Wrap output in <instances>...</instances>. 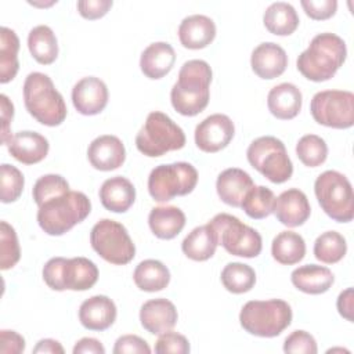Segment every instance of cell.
Segmentation results:
<instances>
[{
	"label": "cell",
	"mask_w": 354,
	"mask_h": 354,
	"mask_svg": "<svg viewBox=\"0 0 354 354\" xmlns=\"http://www.w3.org/2000/svg\"><path fill=\"white\" fill-rule=\"evenodd\" d=\"M213 72L203 59H189L178 71V79L170 91L173 108L183 116H195L209 104Z\"/></svg>",
	"instance_id": "obj_1"
},
{
	"label": "cell",
	"mask_w": 354,
	"mask_h": 354,
	"mask_svg": "<svg viewBox=\"0 0 354 354\" xmlns=\"http://www.w3.org/2000/svg\"><path fill=\"white\" fill-rule=\"evenodd\" d=\"M347 57L344 40L330 32L314 36L308 47L297 57V71L311 82L332 79Z\"/></svg>",
	"instance_id": "obj_2"
},
{
	"label": "cell",
	"mask_w": 354,
	"mask_h": 354,
	"mask_svg": "<svg viewBox=\"0 0 354 354\" xmlns=\"http://www.w3.org/2000/svg\"><path fill=\"white\" fill-rule=\"evenodd\" d=\"M37 223L51 236H59L86 220L91 212V202L80 191H68L50 198L37 206Z\"/></svg>",
	"instance_id": "obj_3"
},
{
	"label": "cell",
	"mask_w": 354,
	"mask_h": 354,
	"mask_svg": "<svg viewBox=\"0 0 354 354\" xmlns=\"http://www.w3.org/2000/svg\"><path fill=\"white\" fill-rule=\"evenodd\" d=\"M24 102L30 116L44 126H59L68 113L62 94L51 77L41 72H30L24 82Z\"/></svg>",
	"instance_id": "obj_4"
},
{
	"label": "cell",
	"mask_w": 354,
	"mask_h": 354,
	"mask_svg": "<svg viewBox=\"0 0 354 354\" xmlns=\"http://www.w3.org/2000/svg\"><path fill=\"white\" fill-rule=\"evenodd\" d=\"M292 307L281 299L250 300L239 313L241 326L259 337L279 336L292 322Z\"/></svg>",
	"instance_id": "obj_5"
},
{
	"label": "cell",
	"mask_w": 354,
	"mask_h": 354,
	"mask_svg": "<svg viewBox=\"0 0 354 354\" xmlns=\"http://www.w3.org/2000/svg\"><path fill=\"white\" fill-rule=\"evenodd\" d=\"M185 145L184 130L166 113L151 112L136 136L137 149L148 156L158 158L170 151H178Z\"/></svg>",
	"instance_id": "obj_6"
},
{
	"label": "cell",
	"mask_w": 354,
	"mask_h": 354,
	"mask_svg": "<svg viewBox=\"0 0 354 354\" xmlns=\"http://www.w3.org/2000/svg\"><path fill=\"white\" fill-rule=\"evenodd\" d=\"M43 281L53 290H87L98 281V267L87 257H53L43 267Z\"/></svg>",
	"instance_id": "obj_7"
},
{
	"label": "cell",
	"mask_w": 354,
	"mask_h": 354,
	"mask_svg": "<svg viewBox=\"0 0 354 354\" xmlns=\"http://www.w3.org/2000/svg\"><path fill=\"white\" fill-rule=\"evenodd\" d=\"M314 192L321 209L337 223H348L354 217V194L348 178L336 171L321 173L314 183Z\"/></svg>",
	"instance_id": "obj_8"
},
{
	"label": "cell",
	"mask_w": 354,
	"mask_h": 354,
	"mask_svg": "<svg viewBox=\"0 0 354 354\" xmlns=\"http://www.w3.org/2000/svg\"><path fill=\"white\" fill-rule=\"evenodd\" d=\"M246 158L253 169L274 184H282L293 174V163L285 144L274 136L253 140L248 147Z\"/></svg>",
	"instance_id": "obj_9"
},
{
	"label": "cell",
	"mask_w": 354,
	"mask_h": 354,
	"mask_svg": "<svg viewBox=\"0 0 354 354\" xmlns=\"http://www.w3.org/2000/svg\"><path fill=\"white\" fill-rule=\"evenodd\" d=\"M198 170L188 162H174L153 167L148 176V192L156 202H169L194 191Z\"/></svg>",
	"instance_id": "obj_10"
},
{
	"label": "cell",
	"mask_w": 354,
	"mask_h": 354,
	"mask_svg": "<svg viewBox=\"0 0 354 354\" xmlns=\"http://www.w3.org/2000/svg\"><path fill=\"white\" fill-rule=\"evenodd\" d=\"M217 242L230 254L253 259L261 253V235L252 227L242 223L238 217L228 213H218L210 221Z\"/></svg>",
	"instance_id": "obj_11"
},
{
	"label": "cell",
	"mask_w": 354,
	"mask_h": 354,
	"mask_svg": "<svg viewBox=\"0 0 354 354\" xmlns=\"http://www.w3.org/2000/svg\"><path fill=\"white\" fill-rule=\"evenodd\" d=\"M90 243L94 252L115 266L129 264L136 256V246L126 227L115 220L102 218L90 231Z\"/></svg>",
	"instance_id": "obj_12"
},
{
	"label": "cell",
	"mask_w": 354,
	"mask_h": 354,
	"mask_svg": "<svg viewBox=\"0 0 354 354\" xmlns=\"http://www.w3.org/2000/svg\"><path fill=\"white\" fill-rule=\"evenodd\" d=\"M313 119L332 129H350L354 124V94L347 90H324L310 102Z\"/></svg>",
	"instance_id": "obj_13"
},
{
	"label": "cell",
	"mask_w": 354,
	"mask_h": 354,
	"mask_svg": "<svg viewBox=\"0 0 354 354\" xmlns=\"http://www.w3.org/2000/svg\"><path fill=\"white\" fill-rule=\"evenodd\" d=\"M235 134L234 122L224 113H213L195 127V144L207 153L224 149Z\"/></svg>",
	"instance_id": "obj_14"
},
{
	"label": "cell",
	"mask_w": 354,
	"mask_h": 354,
	"mask_svg": "<svg viewBox=\"0 0 354 354\" xmlns=\"http://www.w3.org/2000/svg\"><path fill=\"white\" fill-rule=\"evenodd\" d=\"M108 87L100 77L86 76L72 88V102L75 109L84 115L93 116L102 112L108 104Z\"/></svg>",
	"instance_id": "obj_15"
},
{
	"label": "cell",
	"mask_w": 354,
	"mask_h": 354,
	"mask_svg": "<svg viewBox=\"0 0 354 354\" xmlns=\"http://www.w3.org/2000/svg\"><path fill=\"white\" fill-rule=\"evenodd\" d=\"M87 158L94 169L111 171L124 163L126 148L119 137L104 134L90 142L87 148Z\"/></svg>",
	"instance_id": "obj_16"
},
{
	"label": "cell",
	"mask_w": 354,
	"mask_h": 354,
	"mask_svg": "<svg viewBox=\"0 0 354 354\" xmlns=\"http://www.w3.org/2000/svg\"><path fill=\"white\" fill-rule=\"evenodd\" d=\"M272 213L281 224L295 228L303 225L308 220L311 207L303 191L299 188H289L275 198Z\"/></svg>",
	"instance_id": "obj_17"
},
{
	"label": "cell",
	"mask_w": 354,
	"mask_h": 354,
	"mask_svg": "<svg viewBox=\"0 0 354 354\" xmlns=\"http://www.w3.org/2000/svg\"><path fill=\"white\" fill-rule=\"evenodd\" d=\"M250 66L259 77L266 80L275 79L288 66L286 51L274 41H264L252 51Z\"/></svg>",
	"instance_id": "obj_18"
},
{
	"label": "cell",
	"mask_w": 354,
	"mask_h": 354,
	"mask_svg": "<svg viewBox=\"0 0 354 354\" xmlns=\"http://www.w3.org/2000/svg\"><path fill=\"white\" fill-rule=\"evenodd\" d=\"M178 314L176 306L163 297L145 301L140 310L142 328L152 335H162L171 330L177 324Z\"/></svg>",
	"instance_id": "obj_19"
},
{
	"label": "cell",
	"mask_w": 354,
	"mask_h": 354,
	"mask_svg": "<svg viewBox=\"0 0 354 354\" xmlns=\"http://www.w3.org/2000/svg\"><path fill=\"white\" fill-rule=\"evenodd\" d=\"M116 315V304L105 295L91 296L79 307V321L88 330L108 329L113 325Z\"/></svg>",
	"instance_id": "obj_20"
},
{
	"label": "cell",
	"mask_w": 354,
	"mask_h": 354,
	"mask_svg": "<svg viewBox=\"0 0 354 354\" xmlns=\"http://www.w3.org/2000/svg\"><path fill=\"white\" fill-rule=\"evenodd\" d=\"M10 155L24 165L41 162L50 149L48 140L37 131L24 130L15 133L7 142Z\"/></svg>",
	"instance_id": "obj_21"
},
{
	"label": "cell",
	"mask_w": 354,
	"mask_h": 354,
	"mask_svg": "<svg viewBox=\"0 0 354 354\" xmlns=\"http://www.w3.org/2000/svg\"><path fill=\"white\" fill-rule=\"evenodd\" d=\"M216 37V24L203 14L185 17L178 26L180 43L189 50L207 47Z\"/></svg>",
	"instance_id": "obj_22"
},
{
	"label": "cell",
	"mask_w": 354,
	"mask_h": 354,
	"mask_svg": "<svg viewBox=\"0 0 354 354\" xmlns=\"http://www.w3.org/2000/svg\"><path fill=\"white\" fill-rule=\"evenodd\" d=\"M303 95L293 83H279L274 86L267 95V106L272 116L281 120L296 118L301 109Z\"/></svg>",
	"instance_id": "obj_23"
},
{
	"label": "cell",
	"mask_w": 354,
	"mask_h": 354,
	"mask_svg": "<svg viewBox=\"0 0 354 354\" xmlns=\"http://www.w3.org/2000/svg\"><path fill=\"white\" fill-rule=\"evenodd\" d=\"M98 195L102 206L106 210L113 213H124L136 201V188L129 178L115 176L102 183Z\"/></svg>",
	"instance_id": "obj_24"
},
{
	"label": "cell",
	"mask_w": 354,
	"mask_h": 354,
	"mask_svg": "<svg viewBox=\"0 0 354 354\" xmlns=\"http://www.w3.org/2000/svg\"><path fill=\"white\" fill-rule=\"evenodd\" d=\"M253 185L254 183L249 173L238 167H230L218 174L216 191L224 203L232 207H241L242 199Z\"/></svg>",
	"instance_id": "obj_25"
},
{
	"label": "cell",
	"mask_w": 354,
	"mask_h": 354,
	"mask_svg": "<svg viewBox=\"0 0 354 354\" xmlns=\"http://www.w3.org/2000/svg\"><path fill=\"white\" fill-rule=\"evenodd\" d=\"M174 62V48L166 41H155L141 53L140 69L148 79L156 80L166 76L173 69Z\"/></svg>",
	"instance_id": "obj_26"
},
{
	"label": "cell",
	"mask_w": 354,
	"mask_h": 354,
	"mask_svg": "<svg viewBox=\"0 0 354 354\" xmlns=\"http://www.w3.org/2000/svg\"><path fill=\"white\" fill-rule=\"evenodd\" d=\"M290 281L293 286L303 293L321 295L330 289L335 282V277L325 266L306 264L292 271Z\"/></svg>",
	"instance_id": "obj_27"
},
{
	"label": "cell",
	"mask_w": 354,
	"mask_h": 354,
	"mask_svg": "<svg viewBox=\"0 0 354 354\" xmlns=\"http://www.w3.org/2000/svg\"><path fill=\"white\" fill-rule=\"evenodd\" d=\"M148 224L156 238L173 239L183 231L185 214L177 206H156L149 212Z\"/></svg>",
	"instance_id": "obj_28"
},
{
	"label": "cell",
	"mask_w": 354,
	"mask_h": 354,
	"mask_svg": "<svg viewBox=\"0 0 354 354\" xmlns=\"http://www.w3.org/2000/svg\"><path fill=\"white\" fill-rule=\"evenodd\" d=\"M217 236L210 224L195 227L181 242L183 253L194 261H206L216 253Z\"/></svg>",
	"instance_id": "obj_29"
},
{
	"label": "cell",
	"mask_w": 354,
	"mask_h": 354,
	"mask_svg": "<svg viewBox=\"0 0 354 354\" xmlns=\"http://www.w3.org/2000/svg\"><path fill=\"white\" fill-rule=\"evenodd\" d=\"M299 15L295 7L285 1L270 4L263 14V24L266 29L277 36H289L299 26Z\"/></svg>",
	"instance_id": "obj_30"
},
{
	"label": "cell",
	"mask_w": 354,
	"mask_h": 354,
	"mask_svg": "<svg viewBox=\"0 0 354 354\" xmlns=\"http://www.w3.org/2000/svg\"><path fill=\"white\" fill-rule=\"evenodd\" d=\"M133 279L140 290L159 292L169 285L170 271L162 261L147 259L138 263L133 272Z\"/></svg>",
	"instance_id": "obj_31"
},
{
	"label": "cell",
	"mask_w": 354,
	"mask_h": 354,
	"mask_svg": "<svg viewBox=\"0 0 354 354\" xmlns=\"http://www.w3.org/2000/svg\"><path fill=\"white\" fill-rule=\"evenodd\" d=\"M30 55L41 65L53 64L58 57V41L53 29L47 25H37L28 35Z\"/></svg>",
	"instance_id": "obj_32"
},
{
	"label": "cell",
	"mask_w": 354,
	"mask_h": 354,
	"mask_svg": "<svg viewBox=\"0 0 354 354\" xmlns=\"http://www.w3.org/2000/svg\"><path fill=\"white\" fill-rule=\"evenodd\" d=\"M271 254L279 264H297L306 256V242L297 232L282 231L272 239Z\"/></svg>",
	"instance_id": "obj_33"
},
{
	"label": "cell",
	"mask_w": 354,
	"mask_h": 354,
	"mask_svg": "<svg viewBox=\"0 0 354 354\" xmlns=\"http://www.w3.org/2000/svg\"><path fill=\"white\" fill-rule=\"evenodd\" d=\"M18 50H19V39L17 33L7 26H1L0 29V83L1 84L11 82L18 73V69H19Z\"/></svg>",
	"instance_id": "obj_34"
},
{
	"label": "cell",
	"mask_w": 354,
	"mask_h": 354,
	"mask_svg": "<svg viewBox=\"0 0 354 354\" xmlns=\"http://www.w3.org/2000/svg\"><path fill=\"white\" fill-rule=\"evenodd\" d=\"M223 286L234 293V295H242L249 292L254 283H256V272L254 270L245 263L234 261L228 263L220 275Z\"/></svg>",
	"instance_id": "obj_35"
},
{
	"label": "cell",
	"mask_w": 354,
	"mask_h": 354,
	"mask_svg": "<svg viewBox=\"0 0 354 354\" xmlns=\"http://www.w3.org/2000/svg\"><path fill=\"white\" fill-rule=\"evenodd\" d=\"M275 195L264 185H253L242 199L241 207L243 212L254 220L268 217L274 210Z\"/></svg>",
	"instance_id": "obj_36"
},
{
	"label": "cell",
	"mask_w": 354,
	"mask_h": 354,
	"mask_svg": "<svg viewBox=\"0 0 354 354\" xmlns=\"http://www.w3.org/2000/svg\"><path fill=\"white\" fill-rule=\"evenodd\" d=\"M314 256L325 264L339 263L347 252V242L337 231L322 232L314 242Z\"/></svg>",
	"instance_id": "obj_37"
},
{
	"label": "cell",
	"mask_w": 354,
	"mask_h": 354,
	"mask_svg": "<svg viewBox=\"0 0 354 354\" xmlns=\"http://www.w3.org/2000/svg\"><path fill=\"white\" fill-rule=\"evenodd\" d=\"M296 155L307 167H318L328 158V145L317 134H306L296 144Z\"/></svg>",
	"instance_id": "obj_38"
},
{
	"label": "cell",
	"mask_w": 354,
	"mask_h": 354,
	"mask_svg": "<svg viewBox=\"0 0 354 354\" xmlns=\"http://www.w3.org/2000/svg\"><path fill=\"white\" fill-rule=\"evenodd\" d=\"M21 259V249L17 232L7 221L0 223V268L3 271L12 268Z\"/></svg>",
	"instance_id": "obj_39"
},
{
	"label": "cell",
	"mask_w": 354,
	"mask_h": 354,
	"mask_svg": "<svg viewBox=\"0 0 354 354\" xmlns=\"http://www.w3.org/2000/svg\"><path fill=\"white\" fill-rule=\"evenodd\" d=\"M0 199L3 203H11L15 202L24 189V174L19 169H17L12 165L3 163L0 167Z\"/></svg>",
	"instance_id": "obj_40"
},
{
	"label": "cell",
	"mask_w": 354,
	"mask_h": 354,
	"mask_svg": "<svg viewBox=\"0 0 354 354\" xmlns=\"http://www.w3.org/2000/svg\"><path fill=\"white\" fill-rule=\"evenodd\" d=\"M71 191L68 181L59 174H44L33 185L32 196L37 206L57 195Z\"/></svg>",
	"instance_id": "obj_41"
},
{
	"label": "cell",
	"mask_w": 354,
	"mask_h": 354,
	"mask_svg": "<svg viewBox=\"0 0 354 354\" xmlns=\"http://www.w3.org/2000/svg\"><path fill=\"white\" fill-rule=\"evenodd\" d=\"M189 342L188 339L177 332L167 330L162 335H159L156 343H155V353L158 354H187L189 353Z\"/></svg>",
	"instance_id": "obj_42"
},
{
	"label": "cell",
	"mask_w": 354,
	"mask_h": 354,
	"mask_svg": "<svg viewBox=\"0 0 354 354\" xmlns=\"http://www.w3.org/2000/svg\"><path fill=\"white\" fill-rule=\"evenodd\" d=\"M283 351L289 354H317L318 347L313 335L306 330H293L283 342Z\"/></svg>",
	"instance_id": "obj_43"
},
{
	"label": "cell",
	"mask_w": 354,
	"mask_h": 354,
	"mask_svg": "<svg viewBox=\"0 0 354 354\" xmlns=\"http://www.w3.org/2000/svg\"><path fill=\"white\" fill-rule=\"evenodd\" d=\"M300 4L306 15L315 21L329 19L336 14L337 10L336 0H301Z\"/></svg>",
	"instance_id": "obj_44"
},
{
	"label": "cell",
	"mask_w": 354,
	"mask_h": 354,
	"mask_svg": "<svg viewBox=\"0 0 354 354\" xmlns=\"http://www.w3.org/2000/svg\"><path fill=\"white\" fill-rule=\"evenodd\" d=\"M149 344L137 335H123L116 339L113 354H149Z\"/></svg>",
	"instance_id": "obj_45"
},
{
	"label": "cell",
	"mask_w": 354,
	"mask_h": 354,
	"mask_svg": "<svg viewBox=\"0 0 354 354\" xmlns=\"http://www.w3.org/2000/svg\"><path fill=\"white\" fill-rule=\"evenodd\" d=\"M112 0H79L77 11L86 19L102 18L112 7Z\"/></svg>",
	"instance_id": "obj_46"
},
{
	"label": "cell",
	"mask_w": 354,
	"mask_h": 354,
	"mask_svg": "<svg viewBox=\"0 0 354 354\" xmlns=\"http://www.w3.org/2000/svg\"><path fill=\"white\" fill-rule=\"evenodd\" d=\"M25 350V339L15 330H0V353L21 354Z\"/></svg>",
	"instance_id": "obj_47"
},
{
	"label": "cell",
	"mask_w": 354,
	"mask_h": 354,
	"mask_svg": "<svg viewBox=\"0 0 354 354\" xmlns=\"http://www.w3.org/2000/svg\"><path fill=\"white\" fill-rule=\"evenodd\" d=\"M0 108H1V122H3V124H1V142L7 145V142L12 137L10 134V123L14 118V105L6 94L0 95Z\"/></svg>",
	"instance_id": "obj_48"
},
{
	"label": "cell",
	"mask_w": 354,
	"mask_h": 354,
	"mask_svg": "<svg viewBox=\"0 0 354 354\" xmlns=\"http://www.w3.org/2000/svg\"><path fill=\"white\" fill-rule=\"evenodd\" d=\"M73 354H105L102 343L94 337H83L73 346Z\"/></svg>",
	"instance_id": "obj_49"
},
{
	"label": "cell",
	"mask_w": 354,
	"mask_h": 354,
	"mask_svg": "<svg viewBox=\"0 0 354 354\" xmlns=\"http://www.w3.org/2000/svg\"><path fill=\"white\" fill-rule=\"evenodd\" d=\"M336 306L339 314L348 322H353V288H347L339 295Z\"/></svg>",
	"instance_id": "obj_50"
},
{
	"label": "cell",
	"mask_w": 354,
	"mask_h": 354,
	"mask_svg": "<svg viewBox=\"0 0 354 354\" xmlns=\"http://www.w3.org/2000/svg\"><path fill=\"white\" fill-rule=\"evenodd\" d=\"M35 354H64V347L54 339H41L33 347Z\"/></svg>",
	"instance_id": "obj_51"
}]
</instances>
